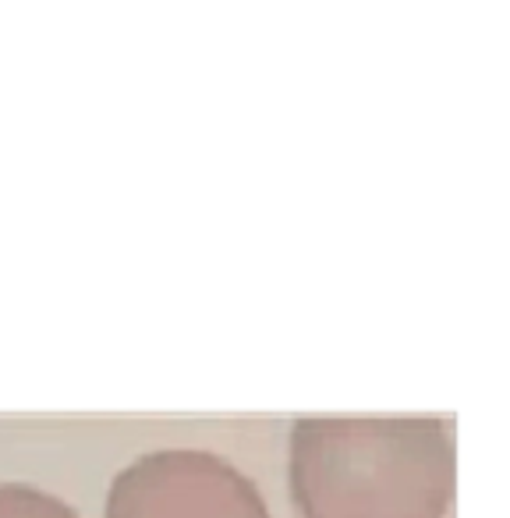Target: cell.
Returning <instances> with one entry per match:
<instances>
[{
	"label": "cell",
	"mask_w": 510,
	"mask_h": 518,
	"mask_svg": "<svg viewBox=\"0 0 510 518\" xmlns=\"http://www.w3.org/2000/svg\"><path fill=\"white\" fill-rule=\"evenodd\" d=\"M291 479L305 518H443L454 440L436 416L302 419Z\"/></svg>",
	"instance_id": "cell-1"
}]
</instances>
